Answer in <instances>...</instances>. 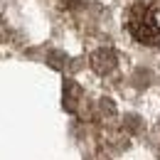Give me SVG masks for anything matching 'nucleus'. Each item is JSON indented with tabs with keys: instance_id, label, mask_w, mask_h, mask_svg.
<instances>
[{
	"instance_id": "nucleus-2",
	"label": "nucleus",
	"mask_w": 160,
	"mask_h": 160,
	"mask_svg": "<svg viewBox=\"0 0 160 160\" xmlns=\"http://www.w3.org/2000/svg\"><path fill=\"white\" fill-rule=\"evenodd\" d=\"M91 64H94V69H96L99 74H106V72H111V69L116 67V57H113L111 49H99V52L91 57Z\"/></svg>"
},
{
	"instance_id": "nucleus-1",
	"label": "nucleus",
	"mask_w": 160,
	"mask_h": 160,
	"mask_svg": "<svg viewBox=\"0 0 160 160\" xmlns=\"http://www.w3.org/2000/svg\"><path fill=\"white\" fill-rule=\"evenodd\" d=\"M123 27L136 42L145 47H158L160 44V15L155 5L136 0L126 8L123 12Z\"/></svg>"
}]
</instances>
